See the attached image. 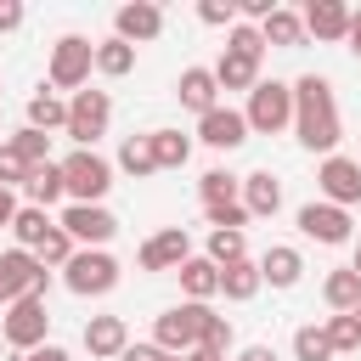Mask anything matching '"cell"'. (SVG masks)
I'll use <instances>...</instances> for the list:
<instances>
[{"label":"cell","instance_id":"cell-17","mask_svg":"<svg viewBox=\"0 0 361 361\" xmlns=\"http://www.w3.org/2000/svg\"><path fill=\"white\" fill-rule=\"evenodd\" d=\"M85 350H90V361H118V355L130 350L124 316H90V322H85Z\"/></svg>","mask_w":361,"mask_h":361},{"label":"cell","instance_id":"cell-39","mask_svg":"<svg viewBox=\"0 0 361 361\" xmlns=\"http://www.w3.org/2000/svg\"><path fill=\"white\" fill-rule=\"evenodd\" d=\"M231 338H237L231 322L209 310V316H203V338H197V350H209V355H231Z\"/></svg>","mask_w":361,"mask_h":361},{"label":"cell","instance_id":"cell-46","mask_svg":"<svg viewBox=\"0 0 361 361\" xmlns=\"http://www.w3.org/2000/svg\"><path fill=\"white\" fill-rule=\"evenodd\" d=\"M158 355H164V350H158V344H130V350H124V355H118V361H158Z\"/></svg>","mask_w":361,"mask_h":361},{"label":"cell","instance_id":"cell-6","mask_svg":"<svg viewBox=\"0 0 361 361\" xmlns=\"http://www.w3.org/2000/svg\"><path fill=\"white\" fill-rule=\"evenodd\" d=\"M45 333H51V310H45V299H39V293L17 299V305L0 316V338H6V350H17V355L39 350V344H45Z\"/></svg>","mask_w":361,"mask_h":361},{"label":"cell","instance_id":"cell-11","mask_svg":"<svg viewBox=\"0 0 361 361\" xmlns=\"http://www.w3.org/2000/svg\"><path fill=\"white\" fill-rule=\"evenodd\" d=\"M39 276H45V265L28 248H6L0 254V310H11L17 299H28L39 288Z\"/></svg>","mask_w":361,"mask_h":361},{"label":"cell","instance_id":"cell-16","mask_svg":"<svg viewBox=\"0 0 361 361\" xmlns=\"http://www.w3.org/2000/svg\"><path fill=\"white\" fill-rule=\"evenodd\" d=\"M113 34H118L124 45H147V39L164 34V11H158L152 0H130V6L113 11Z\"/></svg>","mask_w":361,"mask_h":361},{"label":"cell","instance_id":"cell-51","mask_svg":"<svg viewBox=\"0 0 361 361\" xmlns=\"http://www.w3.org/2000/svg\"><path fill=\"white\" fill-rule=\"evenodd\" d=\"M158 361H186V355H158Z\"/></svg>","mask_w":361,"mask_h":361},{"label":"cell","instance_id":"cell-5","mask_svg":"<svg viewBox=\"0 0 361 361\" xmlns=\"http://www.w3.org/2000/svg\"><path fill=\"white\" fill-rule=\"evenodd\" d=\"M118 259L107 254V248H79L68 265H62V282H68V293H79V299H102V293H113L118 288Z\"/></svg>","mask_w":361,"mask_h":361},{"label":"cell","instance_id":"cell-22","mask_svg":"<svg viewBox=\"0 0 361 361\" xmlns=\"http://www.w3.org/2000/svg\"><path fill=\"white\" fill-rule=\"evenodd\" d=\"M322 299H327V310H333V316L361 310V271H350V265L327 271V276H322Z\"/></svg>","mask_w":361,"mask_h":361},{"label":"cell","instance_id":"cell-38","mask_svg":"<svg viewBox=\"0 0 361 361\" xmlns=\"http://www.w3.org/2000/svg\"><path fill=\"white\" fill-rule=\"evenodd\" d=\"M293 361H333V344H327V333L316 322H305L293 333Z\"/></svg>","mask_w":361,"mask_h":361},{"label":"cell","instance_id":"cell-33","mask_svg":"<svg viewBox=\"0 0 361 361\" xmlns=\"http://www.w3.org/2000/svg\"><path fill=\"white\" fill-rule=\"evenodd\" d=\"M6 141L17 147V158H23V164H34V169H39V164H51V135H45V130H28V124H23V130H11Z\"/></svg>","mask_w":361,"mask_h":361},{"label":"cell","instance_id":"cell-13","mask_svg":"<svg viewBox=\"0 0 361 361\" xmlns=\"http://www.w3.org/2000/svg\"><path fill=\"white\" fill-rule=\"evenodd\" d=\"M186 259H192V237H186V226H164V231H152V237L141 243V254H135L141 271H180Z\"/></svg>","mask_w":361,"mask_h":361},{"label":"cell","instance_id":"cell-30","mask_svg":"<svg viewBox=\"0 0 361 361\" xmlns=\"http://www.w3.org/2000/svg\"><path fill=\"white\" fill-rule=\"evenodd\" d=\"M28 130H68V102L56 96V90H39V96H28Z\"/></svg>","mask_w":361,"mask_h":361},{"label":"cell","instance_id":"cell-19","mask_svg":"<svg viewBox=\"0 0 361 361\" xmlns=\"http://www.w3.org/2000/svg\"><path fill=\"white\" fill-rule=\"evenodd\" d=\"M259 276H265L271 288H293V282L305 276V254H299L293 243H271V248L259 254Z\"/></svg>","mask_w":361,"mask_h":361},{"label":"cell","instance_id":"cell-48","mask_svg":"<svg viewBox=\"0 0 361 361\" xmlns=\"http://www.w3.org/2000/svg\"><path fill=\"white\" fill-rule=\"evenodd\" d=\"M344 45H350V51H355V56H361V11H355V17H350V34H344Z\"/></svg>","mask_w":361,"mask_h":361},{"label":"cell","instance_id":"cell-43","mask_svg":"<svg viewBox=\"0 0 361 361\" xmlns=\"http://www.w3.org/2000/svg\"><path fill=\"white\" fill-rule=\"evenodd\" d=\"M11 28H23V6H17V0L0 6V34H11Z\"/></svg>","mask_w":361,"mask_h":361},{"label":"cell","instance_id":"cell-2","mask_svg":"<svg viewBox=\"0 0 361 361\" xmlns=\"http://www.w3.org/2000/svg\"><path fill=\"white\" fill-rule=\"evenodd\" d=\"M243 118H248L254 135H282V130H293V85H282V79H259V85L248 90Z\"/></svg>","mask_w":361,"mask_h":361},{"label":"cell","instance_id":"cell-49","mask_svg":"<svg viewBox=\"0 0 361 361\" xmlns=\"http://www.w3.org/2000/svg\"><path fill=\"white\" fill-rule=\"evenodd\" d=\"M186 361H226V355H209V350H192Z\"/></svg>","mask_w":361,"mask_h":361},{"label":"cell","instance_id":"cell-3","mask_svg":"<svg viewBox=\"0 0 361 361\" xmlns=\"http://www.w3.org/2000/svg\"><path fill=\"white\" fill-rule=\"evenodd\" d=\"M113 169H118V164H107L96 147H73V152L62 158V175H68V203H102V197L113 192Z\"/></svg>","mask_w":361,"mask_h":361},{"label":"cell","instance_id":"cell-26","mask_svg":"<svg viewBox=\"0 0 361 361\" xmlns=\"http://www.w3.org/2000/svg\"><path fill=\"white\" fill-rule=\"evenodd\" d=\"M259 34H265V45H282V51H293V45H305V17H299L293 6H276V11L259 23Z\"/></svg>","mask_w":361,"mask_h":361},{"label":"cell","instance_id":"cell-27","mask_svg":"<svg viewBox=\"0 0 361 361\" xmlns=\"http://www.w3.org/2000/svg\"><path fill=\"white\" fill-rule=\"evenodd\" d=\"M51 231H56L51 209H34V203H23V209H17V220H11V237H17V248H28V254H34Z\"/></svg>","mask_w":361,"mask_h":361},{"label":"cell","instance_id":"cell-50","mask_svg":"<svg viewBox=\"0 0 361 361\" xmlns=\"http://www.w3.org/2000/svg\"><path fill=\"white\" fill-rule=\"evenodd\" d=\"M350 271H361V243H355V259H350Z\"/></svg>","mask_w":361,"mask_h":361},{"label":"cell","instance_id":"cell-34","mask_svg":"<svg viewBox=\"0 0 361 361\" xmlns=\"http://www.w3.org/2000/svg\"><path fill=\"white\" fill-rule=\"evenodd\" d=\"M203 220H209V231H243L254 214L243 197H231V203H203Z\"/></svg>","mask_w":361,"mask_h":361},{"label":"cell","instance_id":"cell-37","mask_svg":"<svg viewBox=\"0 0 361 361\" xmlns=\"http://www.w3.org/2000/svg\"><path fill=\"white\" fill-rule=\"evenodd\" d=\"M322 333H327L333 355H350V350H361V322H355V316H327V322H322Z\"/></svg>","mask_w":361,"mask_h":361},{"label":"cell","instance_id":"cell-18","mask_svg":"<svg viewBox=\"0 0 361 361\" xmlns=\"http://www.w3.org/2000/svg\"><path fill=\"white\" fill-rule=\"evenodd\" d=\"M175 96H180V107H192L197 118L214 113V107H220V79H214V68H180Z\"/></svg>","mask_w":361,"mask_h":361},{"label":"cell","instance_id":"cell-12","mask_svg":"<svg viewBox=\"0 0 361 361\" xmlns=\"http://www.w3.org/2000/svg\"><path fill=\"white\" fill-rule=\"evenodd\" d=\"M299 231H305L310 243H322V248H338V243H350V209L310 197V203L299 209Z\"/></svg>","mask_w":361,"mask_h":361},{"label":"cell","instance_id":"cell-23","mask_svg":"<svg viewBox=\"0 0 361 361\" xmlns=\"http://www.w3.org/2000/svg\"><path fill=\"white\" fill-rule=\"evenodd\" d=\"M23 192H28V203H34V209H56V203L68 197V175H62V164H56V158H51V164H39V169L28 175V186H23Z\"/></svg>","mask_w":361,"mask_h":361},{"label":"cell","instance_id":"cell-35","mask_svg":"<svg viewBox=\"0 0 361 361\" xmlns=\"http://www.w3.org/2000/svg\"><path fill=\"white\" fill-rule=\"evenodd\" d=\"M73 254H79V243H73V237H68L62 226H56V231H51V237H45V243L34 248V259H39L45 271H62V265H68Z\"/></svg>","mask_w":361,"mask_h":361},{"label":"cell","instance_id":"cell-4","mask_svg":"<svg viewBox=\"0 0 361 361\" xmlns=\"http://www.w3.org/2000/svg\"><path fill=\"white\" fill-rule=\"evenodd\" d=\"M90 68H96V39H85V34H62L56 45H51V68H45V79H51V90H85L90 85Z\"/></svg>","mask_w":361,"mask_h":361},{"label":"cell","instance_id":"cell-44","mask_svg":"<svg viewBox=\"0 0 361 361\" xmlns=\"http://www.w3.org/2000/svg\"><path fill=\"white\" fill-rule=\"evenodd\" d=\"M17 209H23V203H17V192H11V186H0V226H11V220H17Z\"/></svg>","mask_w":361,"mask_h":361},{"label":"cell","instance_id":"cell-7","mask_svg":"<svg viewBox=\"0 0 361 361\" xmlns=\"http://www.w3.org/2000/svg\"><path fill=\"white\" fill-rule=\"evenodd\" d=\"M203 316H209V305H169L158 322H152V344L164 350V355H192L197 350V338H203Z\"/></svg>","mask_w":361,"mask_h":361},{"label":"cell","instance_id":"cell-40","mask_svg":"<svg viewBox=\"0 0 361 361\" xmlns=\"http://www.w3.org/2000/svg\"><path fill=\"white\" fill-rule=\"evenodd\" d=\"M28 175H34V164H23L11 141H0V186H11V192H17V186H28Z\"/></svg>","mask_w":361,"mask_h":361},{"label":"cell","instance_id":"cell-42","mask_svg":"<svg viewBox=\"0 0 361 361\" xmlns=\"http://www.w3.org/2000/svg\"><path fill=\"white\" fill-rule=\"evenodd\" d=\"M226 51H243V56H265V34H259L254 23H237V28L226 34Z\"/></svg>","mask_w":361,"mask_h":361},{"label":"cell","instance_id":"cell-47","mask_svg":"<svg viewBox=\"0 0 361 361\" xmlns=\"http://www.w3.org/2000/svg\"><path fill=\"white\" fill-rule=\"evenodd\" d=\"M237 361H276V350L271 344H248V350H237Z\"/></svg>","mask_w":361,"mask_h":361},{"label":"cell","instance_id":"cell-1","mask_svg":"<svg viewBox=\"0 0 361 361\" xmlns=\"http://www.w3.org/2000/svg\"><path fill=\"white\" fill-rule=\"evenodd\" d=\"M293 135H299L305 152H322V158L338 152L344 118H338V96H333L327 73H299L293 79Z\"/></svg>","mask_w":361,"mask_h":361},{"label":"cell","instance_id":"cell-36","mask_svg":"<svg viewBox=\"0 0 361 361\" xmlns=\"http://www.w3.org/2000/svg\"><path fill=\"white\" fill-rule=\"evenodd\" d=\"M209 259L226 271V265H237V259H248V237L243 231H209Z\"/></svg>","mask_w":361,"mask_h":361},{"label":"cell","instance_id":"cell-31","mask_svg":"<svg viewBox=\"0 0 361 361\" xmlns=\"http://www.w3.org/2000/svg\"><path fill=\"white\" fill-rule=\"evenodd\" d=\"M152 135V158H158V169H186V158H192V135H180V130H147Z\"/></svg>","mask_w":361,"mask_h":361},{"label":"cell","instance_id":"cell-41","mask_svg":"<svg viewBox=\"0 0 361 361\" xmlns=\"http://www.w3.org/2000/svg\"><path fill=\"white\" fill-rule=\"evenodd\" d=\"M197 23H209V28H237V0H197Z\"/></svg>","mask_w":361,"mask_h":361},{"label":"cell","instance_id":"cell-32","mask_svg":"<svg viewBox=\"0 0 361 361\" xmlns=\"http://www.w3.org/2000/svg\"><path fill=\"white\" fill-rule=\"evenodd\" d=\"M197 197H203V203H231V197H243V175H231V169H203Z\"/></svg>","mask_w":361,"mask_h":361},{"label":"cell","instance_id":"cell-28","mask_svg":"<svg viewBox=\"0 0 361 361\" xmlns=\"http://www.w3.org/2000/svg\"><path fill=\"white\" fill-rule=\"evenodd\" d=\"M118 169H124L130 180H147V175H158L152 135H124V141H118Z\"/></svg>","mask_w":361,"mask_h":361},{"label":"cell","instance_id":"cell-45","mask_svg":"<svg viewBox=\"0 0 361 361\" xmlns=\"http://www.w3.org/2000/svg\"><path fill=\"white\" fill-rule=\"evenodd\" d=\"M23 361H73V355H68L62 344H39V350H28Z\"/></svg>","mask_w":361,"mask_h":361},{"label":"cell","instance_id":"cell-9","mask_svg":"<svg viewBox=\"0 0 361 361\" xmlns=\"http://www.w3.org/2000/svg\"><path fill=\"white\" fill-rule=\"evenodd\" d=\"M56 226H62L79 248H107V243L118 237V220H113V209H107V203H68Z\"/></svg>","mask_w":361,"mask_h":361},{"label":"cell","instance_id":"cell-10","mask_svg":"<svg viewBox=\"0 0 361 361\" xmlns=\"http://www.w3.org/2000/svg\"><path fill=\"white\" fill-rule=\"evenodd\" d=\"M316 192H322V203L355 209V203H361V158H344V152L322 158V164H316Z\"/></svg>","mask_w":361,"mask_h":361},{"label":"cell","instance_id":"cell-15","mask_svg":"<svg viewBox=\"0 0 361 361\" xmlns=\"http://www.w3.org/2000/svg\"><path fill=\"white\" fill-rule=\"evenodd\" d=\"M299 17H305V39L338 45V39L350 34V17H355V6H344V0H310Z\"/></svg>","mask_w":361,"mask_h":361},{"label":"cell","instance_id":"cell-21","mask_svg":"<svg viewBox=\"0 0 361 361\" xmlns=\"http://www.w3.org/2000/svg\"><path fill=\"white\" fill-rule=\"evenodd\" d=\"M243 203H248V214H254V220H271V214L282 209V180H276L271 169L243 175Z\"/></svg>","mask_w":361,"mask_h":361},{"label":"cell","instance_id":"cell-8","mask_svg":"<svg viewBox=\"0 0 361 361\" xmlns=\"http://www.w3.org/2000/svg\"><path fill=\"white\" fill-rule=\"evenodd\" d=\"M107 124H113V96H107V90H79V96H68V130H62V135H73L79 147H96V141L107 135Z\"/></svg>","mask_w":361,"mask_h":361},{"label":"cell","instance_id":"cell-14","mask_svg":"<svg viewBox=\"0 0 361 361\" xmlns=\"http://www.w3.org/2000/svg\"><path fill=\"white\" fill-rule=\"evenodd\" d=\"M248 135H254V130H248V118H243L237 107H226V102H220L214 113H203V118H197V141H203V147H214V152H237Z\"/></svg>","mask_w":361,"mask_h":361},{"label":"cell","instance_id":"cell-24","mask_svg":"<svg viewBox=\"0 0 361 361\" xmlns=\"http://www.w3.org/2000/svg\"><path fill=\"white\" fill-rule=\"evenodd\" d=\"M214 79H220V90H254V85H259V56L220 51V62H214Z\"/></svg>","mask_w":361,"mask_h":361},{"label":"cell","instance_id":"cell-25","mask_svg":"<svg viewBox=\"0 0 361 361\" xmlns=\"http://www.w3.org/2000/svg\"><path fill=\"white\" fill-rule=\"evenodd\" d=\"M259 288H265V276H259V259H237V265H226V271H220V293H226L231 305H248Z\"/></svg>","mask_w":361,"mask_h":361},{"label":"cell","instance_id":"cell-29","mask_svg":"<svg viewBox=\"0 0 361 361\" xmlns=\"http://www.w3.org/2000/svg\"><path fill=\"white\" fill-rule=\"evenodd\" d=\"M130 68H135V45H124L118 34L96 39V73H102V79H124Z\"/></svg>","mask_w":361,"mask_h":361},{"label":"cell","instance_id":"cell-20","mask_svg":"<svg viewBox=\"0 0 361 361\" xmlns=\"http://www.w3.org/2000/svg\"><path fill=\"white\" fill-rule=\"evenodd\" d=\"M175 276H180V293H186L192 305H209V299L220 293V265H214L209 254H192V259L175 271Z\"/></svg>","mask_w":361,"mask_h":361}]
</instances>
